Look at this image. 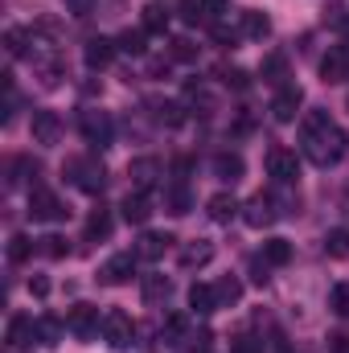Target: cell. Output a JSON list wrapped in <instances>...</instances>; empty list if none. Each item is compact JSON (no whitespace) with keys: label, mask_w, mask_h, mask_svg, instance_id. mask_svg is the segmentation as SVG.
I'll return each mask as SVG.
<instances>
[{"label":"cell","mask_w":349,"mask_h":353,"mask_svg":"<svg viewBox=\"0 0 349 353\" xmlns=\"http://www.w3.org/2000/svg\"><path fill=\"white\" fill-rule=\"evenodd\" d=\"M300 140H304V157H308L312 165H321V169L337 165V161L346 157V148H349V136L329 119V111H321V107L304 115V123H300Z\"/></svg>","instance_id":"obj_1"},{"label":"cell","mask_w":349,"mask_h":353,"mask_svg":"<svg viewBox=\"0 0 349 353\" xmlns=\"http://www.w3.org/2000/svg\"><path fill=\"white\" fill-rule=\"evenodd\" d=\"M66 176H70L83 193H103V185H107V173H103V165H99L94 157H74V161L66 165Z\"/></svg>","instance_id":"obj_2"},{"label":"cell","mask_w":349,"mask_h":353,"mask_svg":"<svg viewBox=\"0 0 349 353\" xmlns=\"http://www.w3.org/2000/svg\"><path fill=\"white\" fill-rule=\"evenodd\" d=\"M103 341H107L111 350H128V345L136 341V325H132V316L119 312V308H111V312L103 316Z\"/></svg>","instance_id":"obj_3"},{"label":"cell","mask_w":349,"mask_h":353,"mask_svg":"<svg viewBox=\"0 0 349 353\" xmlns=\"http://www.w3.org/2000/svg\"><path fill=\"white\" fill-rule=\"evenodd\" d=\"M267 176L275 181V185H296V176H300V157L292 152V148H271L267 152Z\"/></svg>","instance_id":"obj_4"},{"label":"cell","mask_w":349,"mask_h":353,"mask_svg":"<svg viewBox=\"0 0 349 353\" xmlns=\"http://www.w3.org/2000/svg\"><path fill=\"white\" fill-rule=\"evenodd\" d=\"M66 329H70L79 341H94L99 329H103V316H99L94 304H74V308L66 312Z\"/></svg>","instance_id":"obj_5"},{"label":"cell","mask_w":349,"mask_h":353,"mask_svg":"<svg viewBox=\"0 0 349 353\" xmlns=\"http://www.w3.org/2000/svg\"><path fill=\"white\" fill-rule=\"evenodd\" d=\"M29 218L33 222H62L66 218V205H62V197L58 193H50V189H33L29 193Z\"/></svg>","instance_id":"obj_6"},{"label":"cell","mask_w":349,"mask_h":353,"mask_svg":"<svg viewBox=\"0 0 349 353\" xmlns=\"http://www.w3.org/2000/svg\"><path fill=\"white\" fill-rule=\"evenodd\" d=\"M279 214H283V210H275V197H271V193H255V197L243 205V222H247L251 230H263V226H271Z\"/></svg>","instance_id":"obj_7"},{"label":"cell","mask_w":349,"mask_h":353,"mask_svg":"<svg viewBox=\"0 0 349 353\" xmlns=\"http://www.w3.org/2000/svg\"><path fill=\"white\" fill-rule=\"evenodd\" d=\"M300 107H304V90L296 87V83L279 87L275 90V99H271V115H275L279 123H292V119L300 115Z\"/></svg>","instance_id":"obj_8"},{"label":"cell","mask_w":349,"mask_h":353,"mask_svg":"<svg viewBox=\"0 0 349 353\" xmlns=\"http://www.w3.org/2000/svg\"><path fill=\"white\" fill-rule=\"evenodd\" d=\"M128 176H132V189H136V193H152V189L161 185V161L136 157V161L128 165Z\"/></svg>","instance_id":"obj_9"},{"label":"cell","mask_w":349,"mask_h":353,"mask_svg":"<svg viewBox=\"0 0 349 353\" xmlns=\"http://www.w3.org/2000/svg\"><path fill=\"white\" fill-rule=\"evenodd\" d=\"M83 136H87V144H94V148H107L111 144V115L99 111V107H87L83 111Z\"/></svg>","instance_id":"obj_10"},{"label":"cell","mask_w":349,"mask_h":353,"mask_svg":"<svg viewBox=\"0 0 349 353\" xmlns=\"http://www.w3.org/2000/svg\"><path fill=\"white\" fill-rule=\"evenodd\" d=\"M136 275V251L132 255H111L107 263L99 267V283H107V288H119V283H128Z\"/></svg>","instance_id":"obj_11"},{"label":"cell","mask_w":349,"mask_h":353,"mask_svg":"<svg viewBox=\"0 0 349 353\" xmlns=\"http://www.w3.org/2000/svg\"><path fill=\"white\" fill-rule=\"evenodd\" d=\"M29 132H33V144H58L62 140V119H58V111H33V123H29Z\"/></svg>","instance_id":"obj_12"},{"label":"cell","mask_w":349,"mask_h":353,"mask_svg":"<svg viewBox=\"0 0 349 353\" xmlns=\"http://www.w3.org/2000/svg\"><path fill=\"white\" fill-rule=\"evenodd\" d=\"M169 247H173V234L144 230V234H140V243H136V259H144V263H157V259H165V255H169Z\"/></svg>","instance_id":"obj_13"},{"label":"cell","mask_w":349,"mask_h":353,"mask_svg":"<svg viewBox=\"0 0 349 353\" xmlns=\"http://www.w3.org/2000/svg\"><path fill=\"white\" fill-rule=\"evenodd\" d=\"M4 341H8L12 350H25V345H33V341H37V321H33V316H25V312H17V316L8 321V333H4Z\"/></svg>","instance_id":"obj_14"},{"label":"cell","mask_w":349,"mask_h":353,"mask_svg":"<svg viewBox=\"0 0 349 353\" xmlns=\"http://www.w3.org/2000/svg\"><path fill=\"white\" fill-rule=\"evenodd\" d=\"M115 54H119V46H115L111 37H90L87 50H83V62H87L90 70H103V66L115 62Z\"/></svg>","instance_id":"obj_15"},{"label":"cell","mask_w":349,"mask_h":353,"mask_svg":"<svg viewBox=\"0 0 349 353\" xmlns=\"http://www.w3.org/2000/svg\"><path fill=\"white\" fill-rule=\"evenodd\" d=\"M321 79H325V83H346V79H349V54H346V46H333V50L321 58Z\"/></svg>","instance_id":"obj_16"},{"label":"cell","mask_w":349,"mask_h":353,"mask_svg":"<svg viewBox=\"0 0 349 353\" xmlns=\"http://www.w3.org/2000/svg\"><path fill=\"white\" fill-rule=\"evenodd\" d=\"M239 201L230 197V193H214L210 201H206V214H210V222H218V226H226V222H235L239 218Z\"/></svg>","instance_id":"obj_17"},{"label":"cell","mask_w":349,"mask_h":353,"mask_svg":"<svg viewBox=\"0 0 349 353\" xmlns=\"http://www.w3.org/2000/svg\"><path fill=\"white\" fill-rule=\"evenodd\" d=\"M119 210H123V222H132V226H144V222L152 218V201H148V193H128Z\"/></svg>","instance_id":"obj_18"},{"label":"cell","mask_w":349,"mask_h":353,"mask_svg":"<svg viewBox=\"0 0 349 353\" xmlns=\"http://www.w3.org/2000/svg\"><path fill=\"white\" fill-rule=\"evenodd\" d=\"M189 308H193L197 316L218 312V292H214V283H189Z\"/></svg>","instance_id":"obj_19"},{"label":"cell","mask_w":349,"mask_h":353,"mask_svg":"<svg viewBox=\"0 0 349 353\" xmlns=\"http://www.w3.org/2000/svg\"><path fill=\"white\" fill-rule=\"evenodd\" d=\"M243 173H247V165H243V157H239V152H218V157H214V176H218V181L235 185Z\"/></svg>","instance_id":"obj_20"},{"label":"cell","mask_w":349,"mask_h":353,"mask_svg":"<svg viewBox=\"0 0 349 353\" xmlns=\"http://www.w3.org/2000/svg\"><path fill=\"white\" fill-rule=\"evenodd\" d=\"M259 74H263V83H271V87H288V58H283L279 50L267 54L263 66H259Z\"/></svg>","instance_id":"obj_21"},{"label":"cell","mask_w":349,"mask_h":353,"mask_svg":"<svg viewBox=\"0 0 349 353\" xmlns=\"http://www.w3.org/2000/svg\"><path fill=\"white\" fill-rule=\"evenodd\" d=\"M111 226H115V218H111V210H107V205L90 210V218H87V243H99V239H111Z\"/></svg>","instance_id":"obj_22"},{"label":"cell","mask_w":349,"mask_h":353,"mask_svg":"<svg viewBox=\"0 0 349 353\" xmlns=\"http://www.w3.org/2000/svg\"><path fill=\"white\" fill-rule=\"evenodd\" d=\"M239 33L251 37V41H263V37L271 33V17H267V12H243V17H239Z\"/></svg>","instance_id":"obj_23"},{"label":"cell","mask_w":349,"mask_h":353,"mask_svg":"<svg viewBox=\"0 0 349 353\" xmlns=\"http://www.w3.org/2000/svg\"><path fill=\"white\" fill-rule=\"evenodd\" d=\"M62 333H66V321H58L54 312L37 316V345H58V341H62Z\"/></svg>","instance_id":"obj_24"},{"label":"cell","mask_w":349,"mask_h":353,"mask_svg":"<svg viewBox=\"0 0 349 353\" xmlns=\"http://www.w3.org/2000/svg\"><path fill=\"white\" fill-rule=\"evenodd\" d=\"M140 29H144V33H165V29H169V8H165V4H144Z\"/></svg>","instance_id":"obj_25"},{"label":"cell","mask_w":349,"mask_h":353,"mask_svg":"<svg viewBox=\"0 0 349 353\" xmlns=\"http://www.w3.org/2000/svg\"><path fill=\"white\" fill-rule=\"evenodd\" d=\"M173 292V283H169V275H144L140 279V296L148 300V304H157V300H165Z\"/></svg>","instance_id":"obj_26"},{"label":"cell","mask_w":349,"mask_h":353,"mask_svg":"<svg viewBox=\"0 0 349 353\" xmlns=\"http://www.w3.org/2000/svg\"><path fill=\"white\" fill-rule=\"evenodd\" d=\"M210 259H214V243H206V239H197L181 251V267H206Z\"/></svg>","instance_id":"obj_27"},{"label":"cell","mask_w":349,"mask_h":353,"mask_svg":"<svg viewBox=\"0 0 349 353\" xmlns=\"http://www.w3.org/2000/svg\"><path fill=\"white\" fill-rule=\"evenodd\" d=\"M189 205H193V193L177 181V185H165V210L169 214H189Z\"/></svg>","instance_id":"obj_28"},{"label":"cell","mask_w":349,"mask_h":353,"mask_svg":"<svg viewBox=\"0 0 349 353\" xmlns=\"http://www.w3.org/2000/svg\"><path fill=\"white\" fill-rule=\"evenodd\" d=\"M263 259L271 267H288L292 263V243H288V239H267V243H263Z\"/></svg>","instance_id":"obj_29"},{"label":"cell","mask_w":349,"mask_h":353,"mask_svg":"<svg viewBox=\"0 0 349 353\" xmlns=\"http://www.w3.org/2000/svg\"><path fill=\"white\" fill-rule=\"evenodd\" d=\"M214 292H218V308H230V304L243 300V283H239L235 275H222V279L214 283Z\"/></svg>","instance_id":"obj_30"},{"label":"cell","mask_w":349,"mask_h":353,"mask_svg":"<svg viewBox=\"0 0 349 353\" xmlns=\"http://www.w3.org/2000/svg\"><path fill=\"white\" fill-rule=\"evenodd\" d=\"M325 255L329 259H349V230L346 226H337V230L325 234Z\"/></svg>","instance_id":"obj_31"},{"label":"cell","mask_w":349,"mask_h":353,"mask_svg":"<svg viewBox=\"0 0 349 353\" xmlns=\"http://www.w3.org/2000/svg\"><path fill=\"white\" fill-rule=\"evenodd\" d=\"M144 37H148V33H144V29H123V33H119V41H115V46H119V50H123V54H132V58H140V54H144V50H148V46H144Z\"/></svg>","instance_id":"obj_32"},{"label":"cell","mask_w":349,"mask_h":353,"mask_svg":"<svg viewBox=\"0 0 349 353\" xmlns=\"http://www.w3.org/2000/svg\"><path fill=\"white\" fill-rule=\"evenodd\" d=\"M33 251H37V247H33L29 234H12V239H8V263H25Z\"/></svg>","instance_id":"obj_33"},{"label":"cell","mask_w":349,"mask_h":353,"mask_svg":"<svg viewBox=\"0 0 349 353\" xmlns=\"http://www.w3.org/2000/svg\"><path fill=\"white\" fill-rule=\"evenodd\" d=\"M37 251H41L46 259H66V251H70V247H66V239H62V234H46V239H37Z\"/></svg>","instance_id":"obj_34"},{"label":"cell","mask_w":349,"mask_h":353,"mask_svg":"<svg viewBox=\"0 0 349 353\" xmlns=\"http://www.w3.org/2000/svg\"><path fill=\"white\" fill-rule=\"evenodd\" d=\"M169 58H173V62H193V58H197V46H193L189 37H173V41H169Z\"/></svg>","instance_id":"obj_35"},{"label":"cell","mask_w":349,"mask_h":353,"mask_svg":"<svg viewBox=\"0 0 349 353\" xmlns=\"http://www.w3.org/2000/svg\"><path fill=\"white\" fill-rule=\"evenodd\" d=\"M25 46H29V33H25V29H8V33H4V50H8V58H21Z\"/></svg>","instance_id":"obj_36"},{"label":"cell","mask_w":349,"mask_h":353,"mask_svg":"<svg viewBox=\"0 0 349 353\" xmlns=\"http://www.w3.org/2000/svg\"><path fill=\"white\" fill-rule=\"evenodd\" d=\"M37 74H41V87H58V83H62V62H58V58H46V62L37 66Z\"/></svg>","instance_id":"obj_37"},{"label":"cell","mask_w":349,"mask_h":353,"mask_svg":"<svg viewBox=\"0 0 349 353\" xmlns=\"http://www.w3.org/2000/svg\"><path fill=\"white\" fill-rule=\"evenodd\" d=\"M230 353H267V345H263V337H255V333H243V337L230 341Z\"/></svg>","instance_id":"obj_38"},{"label":"cell","mask_w":349,"mask_h":353,"mask_svg":"<svg viewBox=\"0 0 349 353\" xmlns=\"http://www.w3.org/2000/svg\"><path fill=\"white\" fill-rule=\"evenodd\" d=\"M329 308H333L337 316H349V283H333V292H329Z\"/></svg>","instance_id":"obj_39"},{"label":"cell","mask_w":349,"mask_h":353,"mask_svg":"<svg viewBox=\"0 0 349 353\" xmlns=\"http://www.w3.org/2000/svg\"><path fill=\"white\" fill-rule=\"evenodd\" d=\"M161 123L181 128V123H185V107H181V103H161Z\"/></svg>","instance_id":"obj_40"},{"label":"cell","mask_w":349,"mask_h":353,"mask_svg":"<svg viewBox=\"0 0 349 353\" xmlns=\"http://www.w3.org/2000/svg\"><path fill=\"white\" fill-rule=\"evenodd\" d=\"M222 83L235 90H247L251 87V79H247V70H239V66H230V70H222Z\"/></svg>","instance_id":"obj_41"},{"label":"cell","mask_w":349,"mask_h":353,"mask_svg":"<svg viewBox=\"0 0 349 353\" xmlns=\"http://www.w3.org/2000/svg\"><path fill=\"white\" fill-rule=\"evenodd\" d=\"M185 341H189V350H193V353H210V341H214V333H210V329H197V333H189Z\"/></svg>","instance_id":"obj_42"},{"label":"cell","mask_w":349,"mask_h":353,"mask_svg":"<svg viewBox=\"0 0 349 353\" xmlns=\"http://www.w3.org/2000/svg\"><path fill=\"white\" fill-rule=\"evenodd\" d=\"M201 12H206V21H218L222 12H230V0H201Z\"/></svg>","instance_id":"obj_43"},{"label":"cell","mask_w":349,"mask_h":353,"mask_svg":"<svg viewBox=\"0 0 349 353\" xmlns=\"http://www.w3.org/2000/svg\"><path fill=\"white\" fill-rule=\"evenodd\" d=\"M94 4H99V0H66V12H70V17H90Z\"/></svg>","instance_id":"obj_44"},{"label":"cell","mask_w":349,"mask_h":353,"mask_svg":"<svg viewBox=\"0 0 349 353\" xmlns=\"http://www.w3.org/2000/svg\"><path fill=\"white\" fill-rule=\"evenodd\" d=\"M29 292H33V296H50V279H46V275H33V279H29Z\"/></svg>","instance_id":"obj_45"},{"label":"cell","mask_w":349,"mask_h":353,"mask_svg":"<svg viewBox=\"0 0 349 353\" xmlns=\"http://www.w3.org/2000/svg\"><path fill=\"white\" fill-rule=\"evenodd\" d=\"M346 54H349V46H346Z\"/></svg>","instance_id":"obj_46"},{"label":"cell","mask_w":349,"mask_h":353,"mask_svg":"<svg viewBox=\"0 0 349 353\" xmlns=\"http://www.w3.org/2000/svg\"><path fill=\"white\" fill-rule=\"evenodd\" d=\"M346 107H349V103H346Z\"/></svg>","instance_id":"obj_47"}]
</instances>
